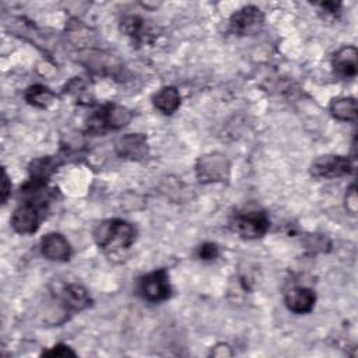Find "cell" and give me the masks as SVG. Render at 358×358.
Segmentation results:
<instances>
[{"mask_svg":"<svg viewBox=\"0 0 358 358\" xmlns=\"http://www.w3.org/2000/svg\"><path fill=\"white\" fill-rule=\"evenodd\" d=\"M116 152L122 158L127 159H143L148 154V144L144 134L130 133L122 136L116 141Z\"/></svg>","mask_w":358,"mask_h":358,"instance_id":"cell-9","label":"cell"},{"mask_svg":"<svg viewBox=\"0 0 358 358\" xmlns=\"http://www.w3.org/2000/svg\"><path fill=\"white\" fill-rule=\"evenodd\" d=\"M352 172V162L344 155H323L313 161L310 173L320 179H334L350 175Z\"/></svg>","mask_w":358,"mask_h":358,"instance_id":"cell-5","label":"cell"},{"mask_svg":"<svg viewBox=\"0 0 358 358\" xmlns=\"http://www.w3.org/2000/svg\"><path fill=\"white\" fill-rule=\"evenodd\" d=\"M264 22L262 10L256 6H245L235 11L229 20V29L235 35H253Z\"/></svg>","mask_w":358,"mask_h":358,"instance_id":"cell-6","label":"cell"},{"mask_svg":"<svg viewBox=\"0 0 358 358\" xmlns=\"http://www.w3.org/2000/svg\"><path fill=\"white\" fill-rule=\"evenodd\" d=\"M11 225L14 231L21 235H31L36 232L39 227L38 207L28 201L20 204L11 215Z\"/></svg>","mask_w":358,"mask_h":358,"instance_id":"cell-8","label":"cell"},{"mask_svg":"<svg viewBox=\"0 0 358 358\" xmlns=\"http://www.w3.org/2000/svg\"><path fill=\"white\" fill-rule=\"evenodd\" d=\"M43 355L46 357H57V358H67V357H76V352L64 344H57L55 347H52L50 350L45 351Z\"/></svg>","mask_w":358,"mask_h":358,"instance_id":"cell-20","label":"cell"},{"mask_svg":"<svg viewBox=\"0 0 358 358\" xmlns=\"http://www.w3.org/2000/svg\"><path fill=\"white\" fill-rule=\"evenodd\" d=\"M57 166V162L53 159V158H39V159H35L32 164H31V176L32 179L35 180H39V182H45L50 173L55 171V168Z\"/></svg>","mask_w":358,"mask_h":358,"instance_id":"cell-17","label":"cell"},{"mask_svg":"<svg viewBox=\"0 0 358 358\" xmlns=\"http://www.w3.org/2000/svg\"><path fill=\"white\" fill-rule=\"evenodd\" d=\"M24 98L32 106L48 108L53 102L55 94L48 87L41 85V84H35V85H31L25 90Z\"/></svg>","mask_w":358,"mask_h":358,"instance_id":"cell-16","label":"cell"},{"mask_svg":"<svg viewBox=\"0 0 358 358\" xmlns=\"http://www.w3.org/2000/svg\"><path fill=\"white\" fill-rule=\"evenodd\" d=\"M357 101L355 98H337L330 103V113L341 122H354L357 119Z\"/></svg>","mask_w":358,"mask_h":358,"instance_id":"cell-15","label":"cell"},{"mask_svg":"<svg viewBox=\"0 0 358 358\" xmlns=\"http://www.w3.org/2000/svg\"><path fill=\"white\" fill-rule=\"evenodd\" d=\"M229 164L225 155L214 152L203 155L196 165V173L200 182H221L228 176Z\"/></svg>","mask_w":358,"mask_h":358,"instance_id":"cell-7","label":"cell"},{"mask_svg":"<svg viewBox=\"0 0 358 358\" xmlns=\"http://www.w3.org/2000/svg\"><path fill=\"white\" fill-rule=\"evenodd\" d=\"M60 299L67 309L76 312H80L91 305V298L87 289L78 284H67L66 287H63Z\"/></svg>","mask_w":358,"mask_h":358,"instance_id":"cell-13","label":"cell"},{"mask_svg":"<svg viewBox=\"0 0 358 358\" xmlns=\"http://www.w3.org/2000/svg\"><path fill=\"white\" fill-rule=\"evenodd\" d=\"M270 221L262 210H248L236 213L231 220V228L234 232L246 239L262 238L268 229Z\"/></svg>","mask_w":358,"mask_h":358,"instance_id":"cell-3","label":"cell"},{"mask_svg":"<svg viewBox=\"0 0 358 358\" xmlns=\"http://www.w3.org/2000/svg\"><path fill=\"white\" fill-rule=\"evenodd\" d=\"M95 242L105 250L127 249L136 239V229L127 221L112 218L98 224L94 232Z\"/></svg>","mask_w":358,"mask_h":358,"instance_id":"cell-1","label":"cell"},{"mask_svg":"<svg viewBox=\"0 0 358 358\" xmlns=\"http://www.w3.org/2000/svg\"><path fill=\"white\" fill-rule=\"evenodd\" d=\"M10 190H11V183H10V179H8V175L6 173V171L3 172V183H1V201L6 203L7 201V197L10 194Z\"/></svg>","mask_w":358,"mask_h":358,"instance_id":"cell-22","label":"cell"},{"mask_svg":"<svg viewBox=\"0 0 358 358\" xmlns=\"http://www.w3.org/2000/svg\"><path fill=\"white\" fill-rule=\"evenodd\" d=\"M357 207H358V201H357V189H355V183H352L347 193H345V208L348 213L355 214L357 213Z\"/></svg>","mask_w":358,"mask_h":358,"instance_id":"cell-21","label":"cell"},{"mask_svg":"<svg viewBox=\"0 0 358 358\" xmlns=\"http://www.w3.org/2000/svg\"><path fill=\"white\" fill-rule=\"evenodd\" d=\"M154 105L155 108L165 113H173L180 105V95L175 87H164L154 95Z\"/></svg>","mask_w":358,"mask_h":358,"instance_id":"cell-14","label":"cell"},{"mask_svg":"<svg viewBox=\"0 0 358 358\" xmlns=\"http://www.w3.org/2000/svg\"><path fill=\"white\" fill-rule=\"evenodd\" d=\"M358 52L354 46H344L334 53L333 67L334 71L343 78H352L357 74Z\"/></svg>","mask_w":358,"mask_h":358,"instance_id":"cell-12","label":"cell"},{"mask_svg":"<svg viewBox=\"0 0 358 358\" xmlns=\"http://www.w3.org/2000/svg\"><path fill=\"white\" fill-rule=\"evenodd\" d=\"M41 249L45 257L56 262H66L70 259L71 255L69 241L57 232L46 234L41 241Z\"/></svg>","mask_w":358,"mask_h":358,"instance_id":"cell-10","label":"cell"},{"mask_svg":"<svg viewBox=\"0 0 358 358\" xmlns=\"http://www.w3.org/2000/svg\"><path fill=\"white\" fill-rule=\"evenodd\" d=\"M138 292L150 302H161L171 296V282L166 270L159 268L141 277Z\"/></svg>","mask_w":358,"mask_h":358,"instance_id":"cell-4","label":"cell"},{"mask_svg":"<svg viewBox=\"0 0 358 358\" xmlns=\"http://www.w3.org/2000/svg\"><path fill=\"white\" fill-rule=\"evenodd\" d=\"M316 302V295L310 288L294 287L285 294L287 308L298 315L309 313Z\"/></svg>","mask_w":358,"mask_h":358,"instance_id":"cell-11","label":"cell"},{"mask_svg":"<svg viewBox=\"0 0 358 358\" xmlns=\"http://www.w3.org/2000/svg\"><path fill=\"white\" fill-rule=\"evenodd\" d=\"M131 119V112L127 108L108 103L92 113L88 120V130L95 134H103L108 130H116L126 126Z\"/></svg>","mask_w":358,"mask_h":358,"instance_id":"cell-2","label":"cell"},{"mask_svg":"<svg viewBox=\"0 0 358 358\" xmlns=\"http://www.w3.org/2000/svg\"><path fill=\"white\" fill-rule=\"evenodd\" d=\"M144 20L137 17V15H127L123 18L122 21V31L136 39L144 38L143 32H144Z\"/></svg>","mask_w":358,"mask_h":358,"instance_id":"cell-18","label":"cell"},{"mask_svg":"<svg viewBox=\"0 0 358 358\" xmlns=\"http://www.w3.org/2000/svg\"><path fill=\"white\" fill-rule=\"evenodd\" d=\"M220 250H218V246L215 243H203L199 250H197V256L201 259V260H213L218 256Z\"/></svg>","mask_w":358,"mask_h":358,"instance_id":"cell-19","label":"cell"}]
</instances>
